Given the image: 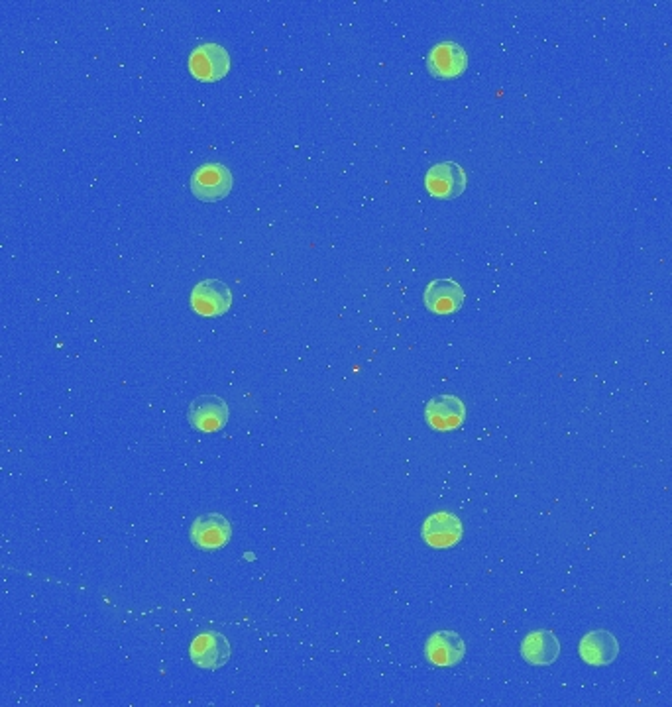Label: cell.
I'll return each instance as SVG.
<instances>
[{
    "mask_svg": "<svg viewBox=\"0 0 672 707\" xmlns=\"http://www.w3.org/2000/svg\"><path fill=\"white\" fill-rule=\"evenodd\" d=\"M232 185L234 179L230 169L217 162L199 165L191 175V193L199 201H207V203L221 201L226 195H230Z\"/></svg>",
    "mask_w": 672,
    "mask_h": 707,
    "instance_id": "cell-1",
    "label": "cell"
},
{
    "mask_svg": "<svg viewBox=\"0 0 672 707\" xmlns=\"http://www.w3.org/2000/svg\"><path fill=\"white\" fill-rule=\"evenodd\" d=\"M189 71L199 81H219L230 71V55L221 44L205 42L189 55Z\"/></svg>",
    "mask_w": 672,
    "mask_h": 707,
    "instance_id": "cell-2",
    "label": "cell"
},
{
    "mask_svg": "<svg viewBox=\"0 0 672 707\" xmlns=\"http://www.w3.org/2000/svg\"><path fill=\"white\" fill-rule=\"evenodd\" d=\"M232 305L230 287L219 279H205L191 291V307L203 317H221Z\"/></svg>",
    "mask_w": 672,
    "mask_h": 707,
    "instance_id": "cell-3",
    "label": "cell"
},
{
    "mask_svg": "<svg viewBox=\"0 0 672 707\" xmlns=\"http://www.w3.org/2000/svg\"><path fill=\"white\" fill-rule=\"evenodd\" d=\"M189 656L203 670H219L230 658V643L217 631H205L193 639Z\"/></svg>",
    "mask_w": 672,
    "mask_h": 707,
    "instance_id": "cell-4",
    "label": "cell"
},
{
    "mask_svg": "<svg viewBox=\"0 0 672 707\" xmlns=\"http://www.w3.org/2000/svg\"><path fill=\"white\" fill-rule=\"evenodd\" d=\"M425 187L435 199H456L466 189V173L454 162L435 164L425 175Z\"/></svg>",
    "mask_w": 672,
    "mask_h": 707,
    "instance_id": "cell-5",
    "label": "cell"
},
{
    "mask_svg": "<svg viewBox=\"0 0 672 707\" xmlns=\"http://www.w3.org/2000/svg\"><path fill=\"white\" fill-rule=\"evenodd\" d=\"M189 423L201 433H217L228 421V405L217 395H201L189 405Z\"/></svg>",
    "mask_w": 672,
    "mask_h": 707,
    "instance_id": "cell-6",
    "label": "cell"
},
{
    "mask_svg": "<svg viewBox=\"0 0 672 707\" xmlns=\"http://www.w3.org/2000/svg\"><path fill=\"white\" fill-rule=\"evenodd\" d=\"M232 539L230 521L221 513H205L191 525V543L203 550H217Z\"/></svg>",
    "mask_w": 672,
    "mask_h": 707,
    "instance_id": "cell-7",
    "label": "cell"
},
{
    "mask_svg": "<svg viewBox=\"0 0 672 707\" xmlns=\"http://www.w3.org/2000/svg\"><path fill=\"white\" fill-rule=\"evenodd\" d=\"M427 69L437 79H454L468 69V54L456 42H439L427 57Z\"/></svg>",
    "mask_w": 672,
    "mask_h": 707,
    "instance_id": "cell-8",
    "label": "cell"
},
{
    "mask_svg": "<svg viewBox=\"0 0 672 707\" xmlns=\"http://www.w3.org/2000/svg\"><path fill=\"white\" fill-rule=\"evenodd\" d=\"M423 301L431 313L450 315V313H456L464 305L466 293H464L462 285L456 283L454 279H448V277L447 279H435L425 287Z\"/></svg>",
    "mask_w": 672,
    "mask_h": 707,
    "instance_id": "cell-9",
    "label": "cell"
},
{
    "mask_svg": "<svg viewBox=\"0 0 672 707\" xmlns=\"http://www.w3.org/2000/svg\"><path fill=\"white\" fill-rule=\"evenodd\" d=\"M462 521L450 511H437L423 523V541L433 548H450L462 539Z\"/></svg>",
    "mask_w": 672,
    "mask_h": 707,
    "instance_id": "cell-10",
    "label": "cell"
},
{
    "mask_svg": "<svg viewBox=\"0 0 672 707\" xmlns=\"http://www.w3.org/2000/svg\"><path fill=\"white\" fill-rule=\"evenodd\" d=\"M578 653L588 666L602 668V666H610L616 660L619 654V643L614 633L598 629L582 637Z\"/></svg>",
    "mask_w": 672,
    "mask_h": 707,
    "instance_id": "cell-11",
    "label": "cell"
},
{
    "mask_svg": "<svg viewBox=\"0 0 672 707\" xmlns=\"http://www.w3.org/2000/svg\"><path fill=\"white\" fill-rule=\"evenodd\" d=\"M427 423L437 431H454L466 419V407L456 395H439L427 403Z\"/></svg>",
    "mask_w": 672,
    "mask_h": 707,
    "instance_id": "cell-12",
    "label": "cell"
},
{
    "mask_svg": "<svg viewBox=\"0 0 672 707\" xmlns=\"http://www.w3.org/2000/svg\"><path fill=\"white\" fill-rule=\"evenodd\" d=\"M425 654L431 664L448 668L458 664L464 658L466 643L454 631H437L435 635L429 637L425 645Z\"/></svg>",
    "mask_w": 672,
    "mask_h": 707,
    "instance_id": "cell-13",
    "label": "cell"
},
{
    "mask_svg": "<svg viewBox=\"0 0 672 707\" xmlns=\"http://www.w3.org/2000/svg\"><path fill=\"white\" fill-rule=\"evenodd\" d=\"M521 656L533 666H551L560 656V641L553 631H533L521 643Z\"/></svg>",
    "mask_w": 672,
    "mask_h": 707,
    "instance_id": "cell-14",
    "label": "cell"
}]
</instances>
